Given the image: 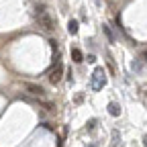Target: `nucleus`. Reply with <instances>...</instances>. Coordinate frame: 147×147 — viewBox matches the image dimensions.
<instances>
[{"label": "nucleus", "instance_id": "39448f33", "mask_svg": "<svg viewBox=\"0 0 147 147\" xmlns=\"http://www.w3.org/2000/svg\"><path fill=\"white\" fill-rule=\"evenodd\" d=\"M71 59L76 61V63H82V61H84V55H82V51H80V49H71Z\"/></svg>", "mask_w": 147, "mask_h": 147}, {"label": "nucleus", "instance_id": "1a4fd4ad", "mask_svg": "<svg viewBox=\"0 0 147 147\" xmlns=\"http://www.w3.org/2000/svg\"><path fill=\"white\" fill-rule=\"evenodd\" d=\"M94 127H96V119H90V121H88V125H86V129H88V131H92Z\"/></svg>", "mask_w": 147, "mask_h": 147}, {"label": "nucleus", "instance_id": "9b49d317", "mask_svg": "<svg viewBox=\"0 0 147 147\" xmlns=\"http://www.w3.org/2000/svg\"><path fill=\"white\" fill-rule=\"evenodd\" d=\"M133 69H135V71H141V69H143V65H141L139 61H133Z\"/></svg>", "mask_w": 147, "mask_h": 147}, {"label": "nucleus", "instance_id": "ddd939ff", "mask_svg": "<svg viewBox=\"0 0 147 147\" xmlns=\"http://www.w3.org/2000/svg\"><path fill=\"white\" fill-rule=\"evenodd\" d=\"M145 61H147V51H145Z\"/></svg>", "mask_w": 147, "mask_h": 147}, {"label": "nucleus", "instance_id": "f03ea898", "mask_svg": "<svg viewBox=\"0 0 147 147\" xmlns=\"http://www.w3.org/2000/svg\"><path fill=\"white\" fill-rule=\"evenodd\" d=\"M104 84H106V71H104V67H96L92 78H90V88L94 92H98L104 88Z\"/></svg>", "mask_w": 147, "mask_h": 147}, {"label": "nucleus", "instance_id": "9d476101", "mask_svg": "<svg viewBox=\"0 0 147 147\" xmlns=\"http://www.w3.org/2000/svg\"><path fill=\"white\" fill-rule=\"evenodd\" d=\"M117 141H119V131H113V147H117Z\"/></svg>", "mask_w": 147, "mask_h": 147}, {"label": "nucleus", "instance_id": "f257e3e1", "mask_svg": "<svg viewBox=\"0 0 147 147\" xmlns=\"http://www.w3.org/2000/svg\"><path fill=\"white\" fill-rule=\"evenodd\" d=\"M37 23H39V27L45 31V33H51L55 29V18L49 14V10L41 4H37Z\"/></svg>", "mask_w": 147, "mask_h": 147}, {"label": "nucleus", "instance_id": "20e7f679", "mask_svg": "<svg viewBox=\"0 0 147 147\" xmlns=\"http://www.w3.org/2000/svg\"><path fill=\"white\" fill-rule=\"evenodd\" d=\"M23 86H25V90L29 92V94H35V96H43V94H45V90H43L41 86H37V84H31V82H25Z\"/></svg>", "mask_w": 147, "mask_h": 147}, {"label": "nucleus", "instance_id": "7ed1b4c3", "mask_svg": "<svg viewBox=\"0 0 147 147\" xmlns=\"http://www.w3.org/2000/svg\"><path fill=\"white\" fill-rule=\"evenodd\" d=\"M61 76H63V63H61L59 55H57V59H55V67H53V69H51V74H49L51 84H57V82L61 80Z\"/></svg>", "mask_w": 147, "mask_h": 147}, {"label": "nucleus", "instance_id": "423d86ee", "mask_svg": "<svg viewBox=\"0 0 147 147\" xmlns=\"http://www.w3.org/2000/svg\"><path fill=\"white\" fill-rule=\"evenodd\" d=\"M108 113L113 115V117H119V115H121V106H119L117 102H110V104H108Z\"/></svg>", "mask_w": 147, "mask_h": 147}, {"label": "nucleus", "instance_id": "6e6552de", "mask_svg": "<svg viewBox=\"0 0 147 147\" xmlns=\"http://www.w3.org/2000/svg\"><path fill=\"white\" fill-rule=\"evenodd\" d=\"M67 31H69L71 35H76V33H78V21H69V23H67Z\"/></svg>", "mask_w": 147, "mask_h": 147}, {"label": "nucleus", "instance_id": "0eeeda50", "mask_svg": "<svg viewBox=\"0 0 147 147\" xmlns=\"http://www.w3.org/2000/svg\"><path fill=\"white\" fill-rule=\"evenodd\" d=\"M102 31H104V35L108 37V43H115V35H113V31H110V27H108V25H104V27H102Z\"/></svg>", "mask_w": 147, "mask_h": 147}, {"label": "nucleus", "instance_id": "f8f14e48", "mask_svg": "<svg viewBox=\"0 0 147 147\" xmlns=\"http://www.w3.org/2000/svg\"><path fill=\"white\" fill-rule=\"evenodd\" d=\"M143 145H145V147H147V135H145V137H143Z\"/></svg>", "mask_w": 147, "mask_h": 147}]
</instances>
